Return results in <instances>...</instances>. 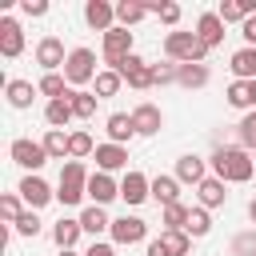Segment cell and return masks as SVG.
I'll list each match as a JSON object with an SVG mask.
<instances>
[{"label":"cell","instance_id":"obj_6","mask_svg":"<svg viewBox=\"0 0 256 256\" xmlns=\"http://www.w3.org/2000/svg\"><path fill=\"white\" fill-rule=\"evenodd\" d=\"M128 56H132V32H128V28L104 32V60H108L112 68H120V60H128Z\"/></svg>","mask_w":256,"mask_h":256},{"label":"cell","instance_id":"obj_19","mask_svg":"<svg viewBox=\"0 0 256 256\" xmlns=\"http://www.w3.org/2000/svg\"><path fill=\"white\" fill-rule=\"evenodd\" d=\"M176 176L180 180H188V184H204L208 176H204V160L200 156H180L176 160Z\"/></svg>","mask_w":256,"mask_h":256},{"label":"cell","instance_id":"obj_45","mask_svg":"<svg viewBox=\"0 0 256 256\" xmlns=\"http://www.w3.org/2000/svg\"><path fill=\"white\" fill-rule=\"evenodd\" d=\"M84 256H116V252H112V244H92Z\"/></svg>","mask_w":256,"mask_h":256},{"label":"cell","instance_id":"obj_8","mask_svg":"<svg viewBox=\"0 0 256 256\" xmlns=\"http://www.w3.org/2000/svg\"><path fill=\"white\" fill-rule=\"evenodd\" d=\"M12 160L20 164V168H40L44 160H48V152H44V144H36V140H12Z\"/></svg>","mask_w":256,"mask_h":256},{"label":"cell","instance_id":"obj_10","mask_svg":"<svg viewBox=\"0 0 256 256\" xmlns=\"http://www.w3.org/2000/svg\"><path fill=\"white\" fill-rule=\"evenodd\" d=\"M196 40H200L204 48H216V44L224 40V20H220V12H204V16L196 20Z\"/></svg>","mask_w":256,"mask_h":256},{"label":"cell","instance_id":"obj_21","mask_svg":"<svg viewBox=\"0 0 256 256\" xmlns=\"http://www.w3.org/2000/svg\"><path fill=\"white\" fill-rule=\"evenodd\" d=\"M176 80H180L184 88H204V84H208V68H204V64H180V68H176Z\"/></svg>","mask_w":256,"mask_h":256},{"label":"cell","instance_id":"obj_34","mask_svg":"<svg viewBox=\"0 0 256 256\" xmlns=\"http://www.w3.org/2000/svg\"><path fill=\"white\" fill-rule=\"evenodd\" d=\"M228 104H232V108H248V104H256V100H252V84H248V80H236V84L228 88Z\"/></svg>","mask_w":256,"mask_h":256},{"label":"cell","instance_id":"obj_48","mask_svg":"<svg viewBox=\"0 0 256 256\" xmlns=\"http://www.w3.org/2000/svg\"><path fill=\"white\" fill-rule=\"evenodd\" d=\"M252 100H256V80H252Z\"/></svg>","mask_w":256,"mask_h":256},{"label":"cell","instance_id":"obj_42","mask_svg":"<svg viewBox=\"0 0 256 256\" xmlns=\"http://www.w3.org/2000/svg\"><path fill=\"white\" fill-rule=\"evenodd\" d=\"M152 72H156V84H168V80H176V68H172V64H152Z\"/></svg>","mask_w":256,"mask_h":256},{"label":"cell","instance_id":"obj_37","mask_svg":"<svg viewBox=\"0 0 256 256\" xmlns=\"http://www.w3.org/2000/svg\"><path fill=\"white\" fill-rule=\"evenodd\" d=\"M240 144H244V148H256V112H248V116L240 120Z\"/></svg>","mask_w":256,"mask_h":256},{"label":"cell","instance_id":"obj_13","mask_svg":"<svg viewBox=\"0 0 256 256\" xmlns=\"http://www.w3.org/2000/svg\"><path fill=\"white\" fill-rule=\"evenodd\" d=\"M132 124H136V132H140V136H152V132H160L164 116H160V108H156V104H140V108L132 112Z\"/></svg>","mask_w":256,"mask_h":256},{"label":"cell","instance_id":"obj_14","mask_svg":"<svg viewBox=\"0 0 256 256\" xmlns=\"http://www.w3.org/2000/svg\"><path fill=\"white\" fill-rule=\"evenodd\" d=\"M88 196L104 208L108 200H116V196H120V188L112 184V176H108V172H96V176H88Z\"/></svg>","mask_w":256,"mask_h":256},{"label":"cell","instance_id":"obj_32","mask_svg":"<svg viewBox=\"0 0 256 256\" xmlns=\"http://www.w3.org/2000/svg\"><path fill=\"white\" fill-rule=\"evenodd\" d=\"M208 228H212V216H208L204 208H192V212H188L184 232H188V236H208Z\"/></svg>","mask_w":256,"mask_h":256},{"label":"cell","instance_id":"obj_46","mask_svg":"<svg viewBox=\"0 0 256 256\" xmlns=\"http://www.w3.org/2000/svg\"><path fill=\"white\" fill-rule=\"evenodd\" d=\"M148 256H168V252H164V244H160V240H152V244H148Z\"/></svg>","mask_w":256,"mask_h":256},{"label":"cell","instance_id":"obj_15","mask_svg":"<svg viewBox=\"0 0 256 256\" xmlns=\"http://www.w3.org/2000/svg\"><path fill=\"white\" fill-rule=\"evenodd\" d=\"M20 196H24L32 208H40V204H48L56 192H52V188H48L40 176H24V180H20Z\"/></svg>","mask_w":256,"mask_h":256},{"label":"cell","instance_id":"obj_3","mask_svg":"<svg viewBox=\"0 0 256 256\" xmlns=\"http://www.w3.org/2000/svg\"><path fill=\"white\" fill-rule=\"evenodd\" d=\"M84 192H88L84 164H80V160H68V164L60 168V192H56V200H60V204H80Z\"/></svg>","mask_w":256,"mask_h":256},{"label":"cell","instance_id":"obj_22","mask_svg":"<svg viewBox=\"0 0 256 256\" xmlns=\"http://www.w3.org/2000/svg\"><path fill=\"white\" fill-rule=\"evenodd\" d=\"M36 92H40V88H32L28 80H8V104H12V108H28Z\"/></svg>","mask_w":256,"mask_h":256},{"label":"cell","instance_id":"obj_31","mask_svg":"<svg viewBox=\"0 0 256 256\" xmlns=\"http://www.w3.org/2000/svg\"><path fill=\"white\" fill-rule=\"evenodd\" d=\"M68 104H72V112H76L80 120L96 116V96H92V92H72V96H68Z\"/></svg>","mask_w":256,"mask_h":256},{"label":"cell","instance_id":"obj_38","mask_svg":"<svg viewBox=\"0 0 256 256\" xmlns=\"http://www.w3.org/2000/svg\"><path fill=\"white\" fill-rule=\"evenodd\" d=\"M88 152H92V136H88V132H72V152H68V156L80 160V156H88Z\"/></svg>","mask_w":256,"mask_h":256},{"label":"cell","instance_id":"obj_1","mask_svg":"<svg viewBox=\"0 0 256 256\" xmlns=\"http://www.w3.org/2000/svg\"><path fill=\"white\" fill-rule=\"evenodd\" d=\"M212 168H216V180H236V184L252 180V160L244 148H216Z\"/></svg>","mask_w":256,"mask_h":256},{"label":"cell","instance_id":"obj_27","mask_svg":"<svg viewBox=\"0 0 256 256\" xmlns=\"http://www.w3.org/2000/svg\"><path fill=\"white\" fill-rule=\"evenodd\" d=\"M80 228L96 236V232H104V228H112V220L104 216V208H100V204H92V208H84V216H80Z\"/></svg>","mask_w":256,"mask_h":256},{"label":"cell","instance_id":"obj_5","mask_svg":"<svg viewBox=\"0 0 256 256\" xmlns=\"http://www.w3.org/2000/svg\"><path fill=\"white\" fill-rule=\"evenodd\" d=\"M112 72H120V80H128L132 88H152V84H156V72H152V64H148V60H140V56H128V60H120V68H112Z\"/></svg>","mask_w":256,"mask_h":256},{"label":"cell","instance_id":"obj_17","mask_svg":"<svg viewBox=\"0 0 256 256\" xmlns=\"http://www.w3.org/2000/svg\"><path fill=\"white\" fill-rule=\"evenodd\" d=\"M148 192H152V184H148L140 172H128V176H124V184H120V196H124L128 204H140Z\"/></svg>","mask_w":256,"mask_h":256},{"label":"cell","instance_id":"obj_2","mask_svg":"<svg viewBox=\"0 0 256 256\" xmlns=\"http://www.w3.org/2000/svg\"><path fill=\"white\" fill-rule=\"evenodd\" d=\"M164 52L172 60H180V64H204V56H208V48L196 40V32H168L164 36Z\"/></svg>","mask_w":256,"mask_h":256},{"label":"cell","instance_id":"obj_29","mask_svg":"<svg viewBox=\"0 0 256 256\" xmlns=\"http://www.w3.org/2000/svg\"><path fill=\"white\" fill-rule=\"evenodd\" d=\"M44 116H48V124H52V128H64V124H68L76 112H72V104H68V100H48Z\"/></svg>","mask_w":256,"mask_h":256},{"label":"cell","instance_id":"obj_39","mask_svg":"<svg viewBox=\"0 0 256 256\" xmlns=\"http://www.w3.org/2000/svg\"><path fill=\"white\" fill-rule=\"evenodd\" d=\"M148 12H156L164 24H176L180 20V4H148Z\"/></svg>","mask_w":256,"mask_h":256},{"label":"cell","instance_id":"obj_4","mask_svg":"<svg viewBox=\"0 0 256 256\" xmlns=\"http://www.w3.org/2000/svg\"><path fill=\"white\" fill-rule=\"evenodd\" d=\"M100 72H96V56H92V48H72L68 52V64H64V80L68 84H88V80H96Z\"/></svg>","mask_w":256,"mask_h":256},{"label":"cell","instance_id":"obj_9","mask_svg":"<svg viewBox=\"0 0 256 256\" xmlns=\"http://www.w3.org/2000/svg\"><path fill=\"white\" fill-rule=\"evenodd\" d=\"M148 236V224L140 220V216H120V220H112V240L116 244H136V240H144Z\"/></svg>","mask_w":256,"mask_h":256},{"label":"cell","instance_id":"obj_41","mask_svg":"<svg viewBox=\"0 0 256 256\" xmlns=\"http://www.w3.org/2000/svg\"><path fill=\"white\" fill-rule=\"evenodd\" d=\"M0 212H4V220H12V224H16L20 216H24V212H20V200H16V196H4V200H0Z\"/></svg>","mask_w":256,"mask_h":256},{"label":"cell","instance_id":"obj_23","mask_svg":"<svg viewBox=\"0 0 256 256\" xmlns=\"http://www.w3.org/2000/svg\"><path fill=\"white\" fill-rule=\"evenodd\" d=\"M152 196H156V204H164V208H168V204H180V200H176L180 188H176L172 176H156V180H152Z\"/></svg>","mask_w":256,"mask_h":256},{"label":"cell","instance_id":"obj_44","mask_svg":"<svg viewBox=\"0 0 256 256\" xmlns=\"http://www.w3.org/2000/svg\"><path fill=\"white\" fill-rule=\"evenodd\" d=\"M20 8H24L28 16H44V12H48V4H44V0H24Z\"/></svg>","mask_w":256,"mask_h":256},{"label":"cell","instance_id":"obj_7","mask_svg":"<svg viewBox=\"0 0 256 256\" xmlns=\"http://www.w3.org/2000/svg\"><path fill=\"white\" fill-rule=\"evenodd\" d=\"M36 64H40V68H48V72L64 68V64H68V56H64V44H60L56 36H44V40L36 44Z\"/></svg>","mask_w":256,"mask_h":256},{"label":"cell","instance_id":"obj_30","mask_svg":"<svg viewBox=\"0 0 256 256\" xmlns=\"http://www.w3.org/2000/svg\"><path fill=\"white\" fill-rule=\"evenodd\" d=\"M148 16V4H116V20H120V28H128V24H136V20H144Z\"/></svg>","mask_w":256,"mask_h":256},{"label":"cell","instance_id":"obj_12","mask_svg":"<svg viewBox=\"0 0 256 256\" xmlns=\"http://www.w3.org/2000/svg\"><path fill=\"white\" fill-rule=\"evenodd\" d=\"M84 20H88L92 28H100V32H112L116 8H112V4H104V0H88V4H84Z\"/></svg>","mask_w":256,"mask_h":256},{"label":"cell","instance_id":"obj_35","mask_svg":"<svg viewBox=\"0 0 256 256\" xmlns=\"http://www.w3.org/2000/svg\"><path fill=\"white\" fill-rule=\"evenodd\" d=\"M188 212H192V208H184V204H168V208H164V224H168V232H184Z\"/></svg>","mask_w":256,"mask_h":256},{"label":"cell","instance_id":"obj_25","mask_svg":"<svg viewBox=\"0 0 256 256\" xmlns=\"http://www.w3.org/2000/svg\"><path fill=\"white\" fill-rule=\"evenodd\" d=\"M136 132V124H132V116H124V112H112L108 116V136H112V144H120V140H128Z\"/></svg>","mask_w":256,"mask_h":256},{"label":"cell","instance_id":"obj_28","mask_svg":"<svg viewBox=\"0 0 256 256\" xmlns=\"http://www.w3.org/2000/svg\"><path fill=\"white\" fill-rule=\"evenodd\" d=\"M36 88H40L44 96H52V100H68V96H72V92H68V80H64V76H56V72H48Z\"/></svg>","mask_w":256,"mask_h":256},{"label":"cell","instance_id":"obj_24","mask_svg":"<svg viewBox=\"0 0 256 256\" xmlns=\"http://www.w3.org/2000/svg\"><path fill=\"white\" fill-rule=\"evenodd\" d=\"M84 228H80V220H60L56 228H52V240L60 244V252H68L72 244H76V236H80Z\"/></svg>","mask_w":256,"mask_h":256},{"label":"cell","instance_id":"obj_16","mask_svg":"<svg viewBox=\"0 0 256 256\" xmlns=\"http://www.w3.org/2000/svg\"><path fill=\"white\" fill-rule=\"evenodd\" d=\"M96 164H100V172L124 168V164H128V152H124L120 144H96Z\"/></svg>","mask_w":256,"mask_h":256},{"label":"cell","instance_id":"obj_40","mask_svg":"<svg viewBox=\"0 0 256 256\" xmlns=\"http://www.w3.org/2000/svg\"><path fill=\"white\" fill-rule=\"evenodd\" d=\"M16 232H20V236H36V232H40V220H36V212H24V216L16 220Z\"/></svg>","mask_w":256,"mask_h":256},{"label":"cell","instance_id":"obj_33","mask_svg":"<svg viewBox=\"0 0 256 256\" xmlns=\"http://www.w3.org/2000/svg\"><path fill=\"white\" fill-rule=\"evenodd\" d=\"M160 244H164L168 256H188V232H168V228H164Z\"/></svg>","mask_w":256,"mask_h":256},{"label":"cell","instance_id":"obj_18","mask_svg":"<svg viewBox=\"0 0 256 256\" xmlns=\"http://www.w3.org/2000/svg\"><path fill=\"white\" fill-rule=\"evenodd\" d=\"M44 152H48V160H64L72 152V136H64V128H52L44 136Z\"/></svg>","mask_w":256,"mask_h":256},{"label":"cell","instance_id":"obj_26","mask_svg":"<svg viewBox=\"0 0 256 256\" xmlns=\"http://www.w3.org/2000/svg\"><path fill=\"white\" fill-rule=\"evenodd\" d=\"M224 196H228V192H224V180H216V176H212V180H204V184H200V204H204V208H220V204H224Z\"/></svg>","mask_w":256,"mask_h":256},{"label":"cell","instance_id":"obj_47","mask_svg":"<svg viewBox=\"0 0 256 256\" xmlns=\"http://www.w3.org/2000/svg\"><path fill=\"white\" fill-rule=\"evenodd\" d=\"M248 216H252V224H256V200H252V204H248Z\"/></svg>","mask_w":256,"mask_h":256},{"label":"cell","instance_id":"obj_49","mask_svg":"<svg viewBox=\"0 0 256 256\" xmlns=\"http://www.w3.org/2000/svg\"><path fill=\"white\" fill-rule=\"evenodd\" d=\"M60 256H72V248H68V252H60Z\"/></svg>","mask_w":256,"mask_h":256},{"label":"cell","instance_id":"obj_20","mask_svg":"<svg viewBox=\"0 0 256 256\" xmlns=\"http://www.w3.org/2000/svg\"><path fill=\"white\" fill-rule=\"evenodd\" d=\"M232 72H236V80H256V48H240L236 56H232Z\"/></svg>","mask_w":256,"mask_h":256},{"label":"cell","instance_id":"obj_43","mask_svg":"<svg viewBox=\"0 0 256 256\" xmlns=\"http://www.w3.org/2000/svg\"><path fill=\"white\" fill-rule=\"evenodd\" d=\"M240 36L248 40V48H256V16H248V20L240 24Z\"/></svg>","mask_w":256,"mask_h":256},{"label":"cell","instance_id":"obj_36","mask_svg":"<svg viewBox=\"0 0 256 256\" xmlns=\"http://www.w3.org/2000/svg\"><path fill=\"white\" fill-rule=\"evenodd\" d=\"M116 88H120V72H100L96 76V100H104V96H116Z\"/></svg>","mask_w":256,"mask_h":256},{"label":"cell","instance_id":"obj_11","mask_svg":"<svg viewBox=\"0 0 256 256\" xmlns=\"http://www.w3.org/2000/svg\"><path fill=\"white\" fill-rule=\"evenodd\" d=\"M0 52H4L8 60L24 52V32H20V24H16V20H8V16L0 20Z\"/></svg>","mask_w":256,"mask_h":256}]
</instances>
